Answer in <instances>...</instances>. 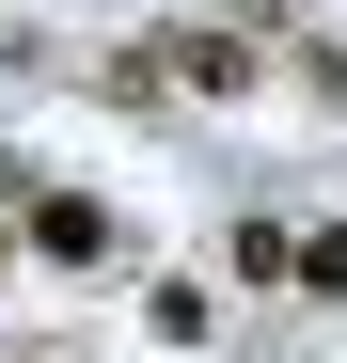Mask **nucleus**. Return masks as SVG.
Wrapping results in <instances>:
<instances>
[{"mask_svg": "<svg viewBox=\"0 0 347 363\" xmlns=\"http://www.w3.org/2000/svg\"><path fill=\"white\" fill-rule=\"evenodd\" d=\"M32 253H47V269H110V206H95V190H47V206H32Z\"/></svg>", "mask_w": 347, "mask_h": 363, "instance_id": "nucleus-2", "label": "nucleus"}, {"mask_svg": "<svg viewBox=\"0 0 347 363\" xmlns=\"http://www.w3.org/2000/svg\"><path fill=\"white\" fill-rule=\"evenodd\" d=\"M0 253H16V237H0Z\"/></svg>", "mask_w": 347, "mask_h": 363, "instance_id": "nucleus-4", "label": "nucleus"}, {"mask_svg": "<svg viewBox=\"0 0 347 363\" xmlns=\"http://www.w3.org/2000/svg\"><path fill=\"white\" fill-rule=\"evenodd\" d=\"M300 284H331V300H347V221H316V237H300Z\"/></svg>", "mask_w": 347, "mask_h": 363, "instance_id": "nucleus-3", "label": "nucleus"}, {"mask_svg": "<svg viewBox=\"0 0 347 363\" xmlns=\"http://www.w3.org/2000/svg\"><path fill=\"white\" fill-rule=\"evenodd\" d=\"M110 95H205L221 111V95H253V48L237 32H142L127 64H110Z\"/></svg>", "mask_w": 347, "mask_h": 363, "instance_id": "nucleus-1", "label": "nucleus"}]
</instances>
